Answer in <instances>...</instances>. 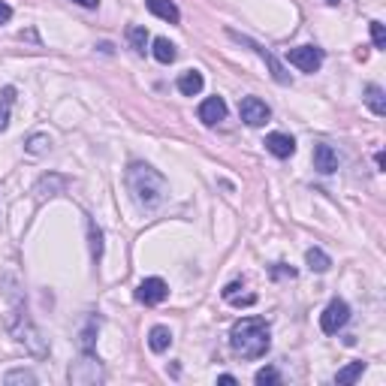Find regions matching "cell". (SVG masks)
<instances>
[{
    "label": "cell",
    "mask_w": 386,
    "mask_h": 386,
    "mask_svg": "<svg viewBox=\"0 0 386 386\" xmlns=\"http://www.w3.org/2000/svg\"><path fill=\"white\" fill-rule=\"evenodd\" d=\"M229 347L239 353L242 359H260L272 347V335H269V323L262 317H242L229 329Z\"/></svg>",
    "instance_id": "obj_1"
},
{
    "label": "cell",
    "mask_w": 386,
    "mask_h": 386,
    "mask_svg": "<svg viewBox=\"0 0 386 386\" xmlns=\"http://www.w3.org/2000/svg\"><path fill=\"white\" fill-rule=\"evenodd\" d=\"M127 187H130V193H133L136 205H142V209H154V205H160L163 196H166V178H163L154 166H148V163H130Z\"/></svg>",
    "instance_id": "obj_2"
},
{
    "label": "cell",
    "mask_w": 386,
    "mask_h": 386,
    "mask_svg": "<svg viewBox=\"0 0 386 386\" xmlns=\"http://www.w3.org/2000/svg\"><path fill=\"white\" fill-rule=\"evenodd\" d=\"M67 377H70V383H76V386H97V383L106 380V371H103L100 359L91 356V353H85L79 363L70 365Z\"/></svg>",
    "instance_id": "obj_3"
},
{
    "label": "cell",
    "mask_w": 386,
    "mask_h": 386,
    "mask_svg": "<svg viewBox=\"0 0 386 386\" xmlns=\"http://www.w3.org/2000/svg\"><path fill=\"white\" fill-rule=\"evenodd\" d=\"M323 48L317 46H296V48H287V61L293 64L296 70L302 73H317L320 67H323Z\"/></svg>",
    "instance_id": "obj_4"
},
{
    "label": "cell",
    "mask_w": 386,
    "mask_h": 386,
    "mask_svg": "<svg viewBox=\"0 0 386 386\" xmlns=\"http://www.w3.org/2000/svg\"><path fill=\"white\" fill-rule=\"evenodd\" d=\"M350 320V305L344 299H332L329 305L323 308V314H320V329L326 335H335L338 329H344Z\"/></svg>",
    "instance_id": "obj_5"
},
{
    "label": "cell",
    "mask_w": 386,
    "mask_h": 386,
    "mask_svg": "<svg viewBox=\"0 0 386 386\" xmlns=\"http://www.w3.org/2000/svg\"><path fill=\"white\" fill-rule=\"evenodd\" d=\"M229 37H233V39H235V43H242V46H248V48H251V52H257V55L262 57V61H266V67H269V70H272V79L278 81V85H290V76H287V70H284V64H281V61H278V57H275L272 52H266V48H262V46H257V43H253V39H248V37H242V34H233V30H229Z\"/></svg>",
    "instance_id": "obj_6"
},
{
    "label": "cell",
    "mask_w": 386,
    "mask_h": 386,
    "mask_svg": "<svg viewBox=\"0 0 386 386\" xmlns=\"http://www.w3.org/2000/svg\"><path fill=\"white\" fill-rule=\"evenodd\" d=\"M239 115L248 127H262L269 118H272V109L260 100V97H244L239 103Z\"/></svg>",
    "instance_id": "obj_7"
},
{
    "label": "cell",
    "mask_w": 386,
    "mask_h": 386,
    "mask_svg": "<svg viewBox=\"0 0 386 386\" xmlns=\"http://www.w3.org/2000/svg\"><path fill=\"white\" fill-rule=\"evenodd\" d=\"M166 296H169V287L163 278H145L136 287V302H142V305H160Z\"/></svg>",
    "instance_id": "obj_8"
},
{
    "label": "cell",
    "mask_w": 386,
    "mask_h": 386,
    "mask_svg": "<svg viewBox=\"0 0 386 386\" xmlns=\"http://www.w3.org/2000/svg\"><path fill=\"white\" fill-rule=\"evenodd\" d=\"M224 118H226V103H224V97H209V100L200 103V121H202L205 127H215V124H220Z\"/></svg>",
    "instance_id": "obj_9"
},
{
    "label": "cell",
    "mask_w": 386,
    "mask_h": 386,
    "mask_svg": "<svg viewBox=\"0 0 386 386\" xmlns=\"http://www.w3.org/2000/svg\"><path fill=\"white\" fill-rule=\"evenodd\" d=\"M314 169L323 172V175H332V172L338 169V154H335L332 145H326V142L314 145Z\"/></svg>",
    "instance_id": "obj_10"
},
{
    "label": "cell",
    "mask_w": 386,
    "mask_h": 386,
    "mask_svg": "<svg viewBox=\"0 0 386 386\" xmlns=\"http://www.w3.org/2000/svg\"><path fill=\"white\" fill-rule=\"evenodd\" d=\"M266 151L269 154H275V157H293L296 154V142H293V136H287V133H269L266 136Z\"/></svg>",
    "instance_id": "obj_11"
},
{
    "label": "cell",
    "mask_w": 386,
    "mask_h": 386,
    "mask_svg": "<svg viewBox=\"0 0 386 386\" xmlns=\"http://www.w3.org/2000/svg\"><path fill=\"white\" fill-rule=\"evenodd\" d=\"M178 91H182L184 97H196L205 88V76L200 70H187V73H182V76H178Z\"/></svg>",
    "instance_id": "obj_12"
},
{
    "label": "cell",
    "mask_w": 386,
    "mask_h": 386,
    "mask_svg": "<svg viewBox=\"0 0 386 386\" xmlns=\"http://www.w3.org/2000/svg\"><path fill=\"white\" fill-rule=\"evenodd\" d=\"M67 187V178H61V175H43L37 182V187H34V193H37V200L43 202V200H48V196H57Z\"/></svg>",
    "instance_id": "obj_13"
},
{
    "label": "cell",
    "mask_w": 386,
    "mask_h": 386,
    "mask_svg": "<svg viewBox=\"0 0 386 386\" xmlns=\"http://www.w3.org/2000/svg\"><path fill=\"white\" fill-rule=\"evenodd\" d=\"M145 6L151 10L157 19L169 21V24H178L182 21V12H178V6L172 3V0H145Z\"/></svg>",
    "instance_id": "obj_14"
},
{
    "label": "cell",
    "mask_w": 386,
    "mask_h": 386,
    "mask_svg": "<svg viewBox=\"0 0 386 386\" xmlns=\"http://www.w3.org/2000/svg\"><path fill=\"white\" fill-rule=\"evenodd\" d=\"M365 106L377 115V118H383L386 115V94H383L380 85H368L365 88Z\"/></svg>",
    "instance_id": "obj_15"
},
{
    "label": "cell",
    "mask_w": 386,
    "mask_h": 386,
    "mask_svg": "<svg viewBox=\"0 0 386 386\" xmlns=\"http://www.w3.org/2000/svg\"><path fill=\"white\" fill-rule=\"evenodd\" d=\"M169 344H172L169 326H151V332H148V347L154 353H163V350H169Z\"/></svg>",
    "instance_id": "obj_16"
},
{
    "label": "cell",
    "mask_w": 386,
    "mask_h": 386,
    "mask_svg": "<svg viewBox=\"0 0 386 386\" xmlns=\"http://www.w3.org/2000/svg\"><path fill=\"white\" fill-rule=\"evenodd\" d=\"M12 103H15V88L6 85L0 91V133L10 127V115H12Z\"/></svg>",
    "instance_id": "obj_17"
},
{
    "label": "cell",
    "mask_w": 386,
    "mask_h": 386,
    "mask_svg": "<svg viewBox=\"0 0 386 386\" xmlns=\"http://www.w3.org/2000/svg\"><path fill=\"white\" fill-rule=\"evenodd\" d=\"M365 371V363H350V365H344L338 374H335V383L338 386H350V383H356L359 377H363Z\"/></svg>",
    "instance_id": "obj_18"
},
{
    "label": "cell",
    "mask_w": 386,
    "mask_h": 386,
    "mask_svg": "<svg viewBox=\"0 0 386 386\" xmlns=\"http://www.w3.org/2000/svg\"><path fill=\"white\" fill-rule=\"evenodd\" d=\"M305 262H308L311 272H329V266H332L329 253H323L320 248H311V251L305 253Z\"/></svg>",
    "instance_id": "obj_19"
},
{
    "label": "cell",
    "mask_w": 386,
    "mask_h": 386,
    "mask_svg": "<svg viewBox=\"0 0 386 386\" xmlns=\"http://www.w3.org/2000/svg\"><path fill=\"white\" fill-rule=\"evenodd\" d=\"M151 52H154V57H157L160 64H172V61L178 57L175 46H172L166 37H157V39H154V48H151Z\"/></svg>",
    "instance_id": "obj_20"
},
{
    "label": "cell",
    "mask_w": 386,
    "mask_h": 386,
    "mask_svg": "<svg viewBox=\"0 0 386 386\" xmlns=\"http://www.w3.org/2000/svg\"><path fill=\"white\" fill-rule=\"evenodd\" d=\"M3 383L6 386H34L37 383V374L34 371H28V368H12V371H6L3 374Z\"/></svg>",
    "instance_id": "obj_21"
},
{
    "label": "cell",
    "mask_w": 386,
    "mask_h": 386,
    "mask_svg": "<svg viewBox=\"0 0 386 386\" xmlns=\"http://www.w3.org/2000/svg\"><path fill=\"white\" fill-rule=\"evenodd\" d=\"M127 39H130V48H133L136 55H145V48H148V30L142 28V24H133V28L127 30Z\"/></svg>",
    "instance_id": "obj_22"
},
{
    "label": "cell",
    "mask_w": 386,
    "mask_h": 386,
    "mask_svg": "<svg viewBox=\"0 0 386 386\" xmlns=\"http://www.w3.org/2000/svg\"><path fill=\"white\" fill-rule=\"evenodd\" d=\"M48 148H52V139H48L46 133H37V136H30L28 142H24V151H28V154H34V157H39V154H46Z\"/></svg>",
    "instance_id": "obj_23"
},
{
    "label": "cell",
    "mask_w": 386,
    "mask_h": 386,
    "mask_svg": "<svg viewBox=\"0 0 386 386\" xmlns=\"http://www.w3.org/2000/svg\"><path fill=\"white\" fill-rule=\"evenodd\" d=\"M88 239H91V257L100 260V257H103V229L97 226L94 220L88 224Z\"/></svg>",
    "instance_id": "obj_24"
},
{
    "label": "cell",
    "mask_w": 386,
    "mask_h": 386,
    "mask_svg": "<svg viewBox=\"0 0 386 386\" xmlns=\"http://www.w3.org/2000/svg\"><path fill=\"white\" fill-rule=\"evenodd\" d=\"M253 383H257V386L281 383V374H278V368H260V371H257V377H253Z\"/></svg>",
    "instance_id": "obj_25"
},
{
    "label": "cell",
    "mask_w": 386,
    "mask_h": 386,
    "mask_svg": "<svg viewBox=\"0 0 386 386\" xmlns=\"http://www.w3.org/2000/svg\"><path fill=\"white\" fill-rule=\"evenodd\" d=\"M368 28H371L374 48H386V30H383V24H380V21H371V24H368Z\"/></svg>",
    "instance_id": "obj_26"
},
{
    "label": "cell",
    "mask_w": 386,
    "mask_h": 386,
    "mask_svg": "<svg viewBox=\"0 0 386 386\" xmlns=\"http://www.w3.org/2000/svg\"><path fill=\"white\" fill-rule=\"evenodd\" d=\"M229 302H233V305H244V308H248V305H253V302H257V296H242V299H239V296H233V299H229Z\"/></svg>",
    "instance_id": "obj_27"
},
{
    "label": "cell",
    "mask_w": 386,
    "mask_h": 386,
    "mask_svg": "<svg viewBox=\"0 0 386 386\" xmlns=\"http://www.w3.org/2000/svg\"><path fill=\"white\" fill-rule=\"evenodd\" d=\"M12 19V6L10 3H3V0H0V24H6Z\"/></svg>",
    "instance_id": "obj_28"
},
{
    "label": "cell",
    "mask_w": 386,
    "mask_h": 386,
    "mask_svg": "<svg viewBox=\"0 0 386 386\" xmlns=\"http://www.w3.org/2000/svg\"><path fill=\"white\" fill-rule=\"evenodd\" d=\"M239 290H242V284H239V281H233V284H229L226 290H224V299H233V296L239 293Z\"/></svg>",
    "instance_id": "obj_29"
},
{
    "label": "cell",
    "mask_w": 386,
    "mask_h": 386,
    "mask_svg": "<svg viewBox=\"0 0 386 386\" xmlns=\"http://www.w3.org/2000/svg\"><path fill=\"white\" fill-rule=\"evenodd\" d=\"M73 3L85 6V10H97V6H100V0H73Z\"/></svg>",
    "instance_id": "obj_30"
},
{
    "label": "cell",
    "mask_w": 386,
    "mask_h": 386,
    "mask_svg": "<svg viewBox=\"0 0 386 386\" xmlns=\"http://www.w3.org/2000/svg\"><path fill=\"white\" fill-rule=\"evenodd\" d=\"M218 383H224V386H235V377H233V374H220V377H218Z\"/></svg>",
    "instance_id": "obj_31"
},
{
    "label": "cell",
    "mask_w": 386,
    "mask_h": 386,
    "mask_svg": "<svg viewBox=\"0 0 386 386\" xmlns=\"http://www.w3.org/2000/svg\"><path fill=\"white\" fill-rule=\"evenodd\" d=\"M374 163H377V169H383V166H386V160H383V151H377V157H374Z\"/></svg>",
    "instance_id": "obj_32"
},
{
    "label": "cell",
    "mask_w": 386,
    "mask_h": 386,
    "mask_svg": "<svg viewBox=\"0 0 386 386\" xmlns=\"http://www.w3.org/2000/svg\"><path fill=\"white\" fill-rule=\"evenodd\" d=\"M326 3H332V6H338V3H341V0H326Z\"/></svg>",
    "instance_id": "obj_33"
}]
</instances>
